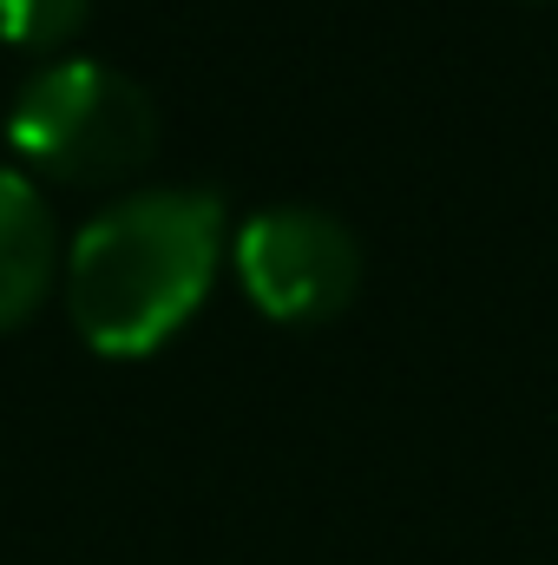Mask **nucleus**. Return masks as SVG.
Masks as SVG:
<instances>
[{
    "label": "nucleus",
    "instance_id": "obj_1",
    "mask_svg": "<svg viewBox=\"0 0 558 565\" xmlns=\"http://www.w3.org/2000/svg\"><path fill=\"white\" fill-rule=\"evenodd\" d=\"M230 217L211 184H151L106 204L66 257V302L93 349H158L217 277Z\"/></svg>",
    "mask_w": 558,
    "mask_h": 565
},
{
    "label": "nucleus",
    "instance_id": "obj_2",
    "mask_svg": "<svg viewBox=\"0 0 558 565\" xmlns=\"http://www.w3.org/2000/svg\"><path fill=\"white\" fill-rule=\"evenodd\" d=\"M13 145L53 178H126L158 145V106L106 60H53L13 99Z\"/></svg>",
    "mask_w": 558,
    "mask_h": 565
},
{
    "label": "nucleus",
    "instance_id": "obj_3",
    "mask_svg": "<svg viewBox=\"0 0 558 565\" xmlns=\"http://www.w3.org/2000/svg\"><path fill=\"white\" fill-rule=\"evenodd\" d=\"M237 277L277 322H322L362 282L355 231L322 204H264L237 231Z\"/></svg>",
    "mask_w": 558,
    "mask_h": 565
},
{
    "label": "nucleus",
    "instance_id": "obj_4",
    "mask_svg": "<svg viewBox=\"0 0 558 565\" xmlns=\"http://www.w3.org/2000/svg\"><path fill=\"white\" fill-rule=\"evenodd\" d=\"M53 257H60V237H53L46 198L33 191V178L0 164V329H13L46 296Z\"/></svg>",
    "mask_w": 558,
    "mask_h": 565
},
{
    "label": "nucleus",
    "instance_id": "obj_5",
    "mask_svg": "<svg viewBox=\"0 0 558 565\" xmlns=\"http://www.w3.org/2000/svg\"><path fill=\"white\" fill-rule=\"evenodd\" d=\"M93 0H0V33L13 46H60L79 33Z\"/></svg>",
    "mask_w": 558,
    "mask_h": 565
}]
</instances>
